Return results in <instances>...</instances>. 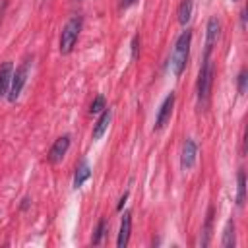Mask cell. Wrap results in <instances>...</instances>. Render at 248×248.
Wrapping results in <instances>:
<instances>
[{"label":"cell","instance_id":"cell-1","mask_svg":"<svg viewBox=\"0 0 248 248\" xmlns=\"http://www.w3.org/2000/svg\"><path fill=\"white\" fill-rule=\"evenodd\" d=\"M190 43H192V31L186 29L180 33V37L176 39L174 43V48L170 52V58H169V68L172 72V76H180L182 70L186 68V62H188V54H190Z\"/></svg>","mask_w":248,"mask_h":248},{"label":"cell","instance_id":"cell-2","mask_svg":"<svg viewBox=\"0 0 248 248\" xmlns=\"http://www.w3.org/2000/svg\"><path fill=\"white\" fill-rule=\"evenodd\" d=\"M81 25H83V19L79 16H74L66 21V25L62 27V35H60V52L62 54H70L78 37H79V31H81Z\"/></svg>","mask_w":248,"mask_h":248},{"label":"cell","instance_id":"cell-3","mask_svg":"<svg viewBox=\"0 0 248 248\" xmlns=\"http://www.w3.org/2000/svg\"><path fill=\"white\" fill-rule=\"evenodd\" d=\"M211 81H213V64L209 58H203V64H202V70L198 76V101H200V105L207 101Z\"/></svg>","mask_w":248,"mask_h":248},{"label":"cell","instance_id":"cell-4","mask_svg":"<svg viewBox=\"0 0 248 248\" xmlns=\"http://www.w3.org/2000/svg\"><path fill=\"white\" fill-rule=\"evenodd\" d=\"M27 76H29V60H25V62L14 72V76H12V83H10V91H8V99H10L12 103H16L17 97L21 95V89H23V85H25V81H27Z\"/></svg>","mask_w":248,"mask_h":248},{"label":"cell","instance_id":"cell-5","mask_svg":"<svg viewBox=\"0 0 248 248\" xmlns=\"http://www.w3.org/2000/svg\"><path fill=\"white\" fill-rule=\"evenodd\" d=\"M172 107H174V93H169V95L165 97V101L161 103L159 112H157V116H155V126H153L155 130H161V128L170 120Z\"/></svg>","mask_w":248,"mask_h":248},{"label":"cell","instance_id":"cell-6","mask_svg":"<svg viewBox=\"0 0 248 248\" xmlns=\"http://www.w3.org/2000/svg\"><path fill=\"white\" fill-rule=\"evenodd\" d=\"M196 155H198V145L194 140H186L182 145V155H180V167L182 170H188L196 165Z\"/></svg>","mask_w":248,"mask_h":248},{"label":"cell","instance_id":"cell-7","mask_svg":"<svg viewBox=\"0 0 248 248\" xmlns=\"http://www.w3.org/2000/svg\"><path fill=\"white\" fill-rule=\"evenodd\" d=\"M68 147H70V136L66 134V136H60L54 143H52V147H50V151H48V161L50 163H60L62 159H64V155L68 153Z\"/></svg>","mask_w":248,"mask_h":248},{"label":"cell","instance_id":"cell-8","mask_svg":"<svg viewBox=\"0 0 248 248\" xmlns=\"http://www.w3.org/2000/svg\"><path fill=\"white\" fill-rule=\"evenodd\" d=\"M219 31H221V25H219L217 17H211V19L207 21V35H205V56H203V58H209L211 48H213V45H215V43H217V39H219Z\"/></svg>","mask_w":248,"mask_h":248},{"label":"cell","instance_id":"cell-9","mask_svg":"<svg viewBox=\"0 0 248 248\" xmlns=\"http://www.w3.org/2000/svg\"><path fill=\"white\" fill-rule=\"evenodd\" d=\"M12 76H14V64L12 62H4L0 66V99L8 97L10 91V83H12Z\"/></svg>","mask_w":248,"mask_h":248},{"label":"cell","instance_id":"cell-10","mask_svg":"<svg viewBox=\"0 0 248 248\" xmlns=\"http://www.w3.org/2000/svg\"><path fill=\"white\" fill-rule=\"evenodd\" d=\"M130 229H132V213L126 211L124 217H122V223H120V232H118V240H116V246L118 248H124L130 240Z\"/></svg>","mask_w":248,"mask_h":248},{"label":"cell","instance_id":"cell-11","mask_svg":"<svg viewBox=\"0 0 248 248\" xmlns=\"http://www.w3.org/2000/svg\"><path fill=\"white\" fill-rule=\"evenodd\" d=\"M110 118H112V110H110V108H105V110L101 112L97 124L93 126V140H99V138L107 132V128H108V124H110Z\"/></svg>","mask_w":248,"mask_h":248},{"label":"cell","instance_id":"cell-12","mask_svg":"<svg viewBox=\"0 0 248 248\" xmlns=\"http://www.w3.org/2000/svg\"><path fill=\"white\" fill-rule=\"evenodd\" d=\"M91 176V169L87 165V161H81V165L76 169V176H74V188H79L87 178Z\"/></svg>","mask_w":248,"mask_h":248},{"label":"cell","instance_id":"cell-13","mask_svg":"<svg viewBox=\"0 0 248 248\" xmlns=\"http://www.w3.org/2000/svg\"><path fill=\"white\" fill-rule=\"evenodd\" d=\"M192 8H194V2H192V0H182V4H180V8H178V21H180L182 25H186V23L190 21V17H192Z\"/></svg>","mask_w":248,"mask_h":248},{"label":"cell","instance_id":"cell-14","mask_svg":"<svg viewBox=\"0 0 248 248\" xmlns=\"http://www.w3.org/2000/svg\"><path fill=\"white\" fill-rule=\"evenodd\" d=\"M238 188H236V205L242 207L244 205V198H246V176L244 170H238Z\"/></svg>","mask_w":248,"mask_h":248},{"label":"cell","instance_id":"cell-15","mask_svg":"<svg viewBox=\"0 0 248 248\" xmlns=\"http://www.w3.org/2000/svg\"><path fill=\"white\" fill-rule=\"evenodd\" d=\"M223 246L225 248H232L234 246V221L229 219L223 231Z\"/></svg>","mask_w":248,"mask_h":248},{"label":"cell","instance_id":"cell-16","mask_svg":"<svg viewBox=\"0 0 248 248\" xmlns=\"http://www.w3.org/2000/svg\"><path fill=\"white\" fill-rule=\"evenodd\" d=\"M211 221H213V209H209L207 219H205V227H203V238H202V246L209 244V234H211Z\"/></svg>","mask_w":248,"mask_h":248},{"label":"cell","instance_id":"cell-17","mask_svg":"<svg viewBox=\"0 0 248 248\" xmlns=\"http://www.w3.org/2000/svg\"><path fill=\"white\" fill-rule=\"evenodd\" d=\"M105 108H107V107H105V97H103V95H97V97L93 99V103H91V108H89V110H91L93 114H99V112H103Z\"/></svg>","mask_w":248,"mask_h":248},{"label":"cell","instance_id":"cell-18","mask_svg":"<svg viewBox=\"0 0 248 248\" xmlns=\"http://www.w3.org/2000/svg\"><path fill=\"white\" fill-rule=\"evenodd\" d=\"M105 229H107V221H105V219H101V221H99V225H97L95 236H93V244H99V242H101V238H103V234H105Z\"/></svg>","mask_w":248,"mask_h":248},{"label":"cell","instance_id":"cell-19","mask_svg":"<svg viewBox=\"0 0 248 248\" xmlns=\"http://www.w3.org/2000/svg\"><path fill=\"white\" fill-rule=\"evenodd\" d=\"M246 79H248V78H246V70H242L240 76H238V93H240V95L246 93Z\"/></svg>","mask_w":248,"mask_h":248},{"label":"cell","instance_id":"cell-20","mask_svg":"<svg viewBox=\"0 0 248 248\" xmlns=\"http://www.w3.org/2000/svg\"><path fill=\"white\" fill-rule=\"evenodd\" d=\"M138 41H140V37H134L132 39V56L136 58V54H138Z\"/></svg>","mask_w":248,"mask_h":248},{"label":"cell","instance_id":"cell-21","mask_svg":"<svg viewBox=\"0 0 248 248\" xmlns=\"http://www.w3.org/2000/svg\"><path fill=\"white\" fill-rule=\"evenodd\" d=\"M136 0H120V8H130Z\"/></svg>","mask_w":248,"mask_h":248},{"label":"cell","instance_id":"cell-22","mask_svg":"<svg viewBox=\"0 0 248 248\" xmlns=\"http://www.w3.org/2000/svg\"><path fill=\"white\" fill-rule=\"evenodd\" d=\"M126 198H128V194H124V196L120 198V203H118V209H122V207H124V202H126Z\"/></svg>","mask_w":248,"mask_h":248},{"label":"cell","instance_id":"cell-23","mask_svg":"<svg viewBox=\"0 0 248 248\" xmlns=\"http://www.w3.org/2000/svg\"><path fill=\"white\" fill-rule=\"evenodd\" d=\"M232 2H234V0H232Z\"/></svg>","mask_w":248,"mask_h":248}]
</instances>
